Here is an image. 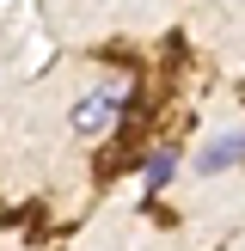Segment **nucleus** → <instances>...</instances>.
Wrapping results in <instances>:
<instances>
[{"label":"nucleus","mask_w":245,"mask_h":251,"mask_svg":"<svg viewBox=\"0 0 245 251\" xmlns=\"http://www.w3.org/2000/svg\"><path fill=\"white\" fill-rule=\"evenodd\" d=\"M135 172H141V190H147V196H159L172 178H178V153H172V147H153V153H147Z\"/></svg>","instance_id":"obj_3"},{"label":"nucleus","mask_w":245,"mask_h":251,"mask_svg":"<svg viewBox=\"0 0 245 251\" xmlns=\"http://www.w3.org/2000/svg\"><path fill=\"white\" fill-rule=\"evenodd\" d=\"M122 104H129V92H122V86H92V92L74 104V135H80V141H98V135L122 117Z\"/></svg>","instance_id":"obj_1"},{"label":"nucleus","mask_w":245,"mask_h":251,"mask_svg":"<svg viewBox=\"0 0 245 251\" xmlns=\"http://www.w3.org/2000/svg\"><path fill=\"white\" fill-rule=\"evenodd\" d=\"M233 166H245V123L239 129H220L215 141H202L196 159H190L196 178H220V172H233Z\"/></svg>","instance_id":"obj_2"}]
</instances>
